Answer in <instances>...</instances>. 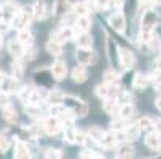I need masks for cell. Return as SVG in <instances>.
Listing matches in <instances>:
<instances>
[{"mask_svg": "<svg viewBox=\"0 0 161 159\" xmlns=\"http://www.w3.org/2000/svg\"><path fill=\"white\" fill-rule=\"evenodd\" d=\"M43 156H45V159H62V153L56 148H47Z\"/></svg>", "mask_w": 161, "mask_h": 159, "instance_id": "cell-41", "label": "cell"}, {"mask_svg": "<svg viewBox=\"0 0 161 159\" xmlns=\"http://www.w3.org/2000/svg\"><path fill=\"white\" fill-rule=\"evenodd\" d=\"M153 5H161V0H153Z\"/></svg>", "mask_w": 161, "mask_h": 159, "instance_id": "cell-58", "label": "cell"}, {"mask_svg": "<svg viewBox=\"0 0 161 159\" xmlns=\"http://www.w3.org/2000/svg\"><path fill=\"white\" fill-rule=\"evenodd\" d=\"M117 148H118L117 154H118L120 159H132L134 157V148H132V145H129V142L120 143Z\"/></svg>", "mask_w": 161, "mask_h": 159, "instance_id": "cell-24", "label": "cell"}, {"mask_svg": "<svg viewBox=\"0 0 161 159\" xmlns=\"http://www.w3.org/2000/svg\"><path fill=\"white\" fill-rule=\"evenodd\" d=\"M75 45L77 48H93L94 45V38L89 32H81V34H77L75 35Z\"/></svg>", "mask_w": 161, "mask_h": 159, "instance_id": "cell-19", "label": "cell"}, {"mask_svg": "<svg viewBox=\"0 0 161 159\" xmlns=\"http://www.w3.org/2000/svg\"><path fill=\"white\" fill-rule=\"evenodd\" d=\"M134 115H136V107H134V103H125V105H121V107H120L118 116H120V118H123L125 121L131 119Z\"/></svg>", "mask_w": 161, "mask_h": 159, "instance_id": "cell-30", "label": "cell"}, {"mask_svg": "<svg viewBox=\"0 0 161 159\" xmlns=\"http://www.w3.org/2000/svg\"><path fill=\"white\" fill-rule=\"evenodd\" d=\"M118 81H120V75H118V72L113 69H108V70H105L104 73H102V83L104 84H118Z\"/></svg>", "mask_w": 161, "mask_h": 159, "instance_id": "cell-26", "label": "cell"}, {"mask_svg": "<svg viewBox=\"0 0 161 159\" xmlns=\"http://www.w3.org/2000/svg\"><path fill=\"white\" fill-rule=\"evenodd\" d=\"M115 99H117L121 105H125V103H132V96L128 93V91H121V93L115 97Z\"/></svg>", "mask_w": 161, "mask_h": 159, "instance_id": "cell-44", "label": "cell"}, {"mask_svg": "<svg viewBox=\"0 0 161 159\" xmlns=\"http://www.w3.org/2000/svg\"><path fill=\"white\" fill-rule=\"evenodd\" d=\"M99 145L105 150H113L120 145V140H118V134L115 130H110V132H105V135L102 137V140L99 142Z\"/></svg>", "mask_w": 161, "mask_h": 159, "instance_id": "cell-13", "label": "cell"}, {"mask_svg": "<svg viewBox=\"0 0 161 159\" xmlns=\"http://www.w3.org/2000/svg\"><path fill=\"white\" fill-rule=\"evenodd\" d=\"M11 73L18 80L22 77V73H24V64H22L21 59H14L13 61V64H11Z\"/></svg>", "mask_w": 161, "mask_h": 159, "instance_id": "cell-34", "label": "cell"}, {"mask_svg": "<svg viewBox=\"0 0 161 159\" xmlns=\"http://www.w3.org/2000/svg\"><path fill=\"white\" fill-rule=\"evenodd\" d=\"M74 29L77 34H81V32H89L91 26H93V19L91 16H77L75 18V22H74Z\"/></svg>", "mask_w": 161, "mask_h": 159, "instance_id": "cell-18", "label": "cell"}, {"mask_svg": "<svg viewBox=\"0 0 161 159\" xmlns=\"http://www.w3.org/2000/svg\"><path fill=\"white\" fill-rule=\"evenodd\" d=\"M62 129V124L58 118L54 116H48V118H45L42 119V130L45 134H48V135H56L59 134V130Z\"/></svg>", "mask_w": 161, "mask_h": 159, "instance_id": "cell-8", "label": "cell"}, {"mask_svg": "<svg viewBox=\"0 0 161 159\" xmlns=\"http://www.w3.org/2000/svg\"><path fill=\"white\" fill-rule=\"evenodd\" d=\"M35 57H37V50L34 48V45H32V46H26L24 59H27V61H32V59H35Z\"/></svg>", "mask_w": 161, "mask_h": 159, "instance_id": "cell-46", "label": "cell"}, {"mask_svg": "<svg viewBox=\"0 0 161 159\" xmlns=\"http://www.w3.org/2000/svg\"><path fill=\"white\" fill-rule=\"evenodd\" d=\"M108 26L112 27L113 32H117V34H125L126 32V16L121 13V11H115L108 16Z\"/></svg>", "mask_w": 161, "mask_h": 159, "instance_id": "cell-5", "label": "cell"}, {"mask_svg": "<svg viewBox=\"0 0 161 159\" xmlns=\"http://www.w3.org/2000/svg\"><path fill=\"white\" fill-rule=\"evenodd\" d=\"M8 51L10 54L14 57V59H24V53H26V46L24 45H21L18 40H11L8 43Z\"/></svg>", "mask_w": 161, "mask_h": 159, "instance_id": "cell-21", "label": "cell"}, {"mask_svg": "<svg viewBox=\"0 0 161 159\" xmlns=\"http://www.w3.org/2000/svg\"><path fill=\"white\" fill-rule=\"evenodd\" d=\"M145 145L152 150V151H159L161 150V135L155 130L148 132L145 135Z\"/></svg>", "mask_w": 161, "mask_h": 159, "instance_id": "cell-20", "label": "cell"}, {"mask_svg": "<svg viewBox=\"0 0 161 159\" xmlns=\"http://www.w3.org/2000/svg\"><path fill=\"white\" fill-rule=\"evenodd\" d=\"M32 91H34V87H29V86H26V87H22L21 91H19V100L21 102H24V103H27L29 102V99H31V94H32Z\"/></svg>", "mask_w": 161, "mask_h": 159, "instance_id": "cell-42", "label": "cell"}, {"mask_svg": "<svg viewBox=\"0 0 161 159\" xmlns=\"http://www.w3.org/2000/svg\"><path fill=\"white\" fill-rule=\"evenodd\" d=\"M11 29V24H10V22L8 21H3V19H0V34H7L8 30Z\"/></svg>", "mask_w": 161, "mask_h": 159, "instance_id": "cell-50", "label": "cell"}, {"mask_svg": "<svg viewBox=\"0 0 161 159\" xmlns=\"http://www.w3.org/2000/svg\"><path fill=\"white\" fill-rule=\"evenodd\" d=\"M137 59L134 56V53L128 48H120V65L123 67L125 70H131L134 69Z\"/></svg>", "mask_w": 161, "mask_h": 159, "instance_id": "cell-11", "label": "cell"}, {"mask_svg": "<svg viewBox=\"0 0 161 159\" xmlns=\"http://www.w3.org/2000/svg\"><path fill=\"white\" fill-rule=\"evenodd\" d=\"M65 110H67V108L64 107V103H50L48 115H50V116H54V118H59Z\"/></svg>", "mask_w": 161, "mask_h": 159, "instance_id": "cell-36", "label": "cell"}, {"mask_svg": "<svg viewBox=\"0 0 161 159\" xmlns=\"http://www.w3.org/2000/svg\"><path fill=\"white\" fill-rule=\"evenodd\" d=\"M47 51L51 54V56H61L62 54V43H59V41H56L54 38H51V40H48V43H47Z\"/></svg>", "mask_w": 161, "mask_h": 159, "instance_id": "cell-31", "label": "cell"}, {"mask_svg": "<svg viewBox=\"0 0 161 159\" xmlns=\"http://www.w3.org/2000/svg\"><path fill=\"white\" fill-rule=\"evenodd\" d=\"M155 107H156V110H159V111H161V96H159V97H156V100H155Z\"/></svg>", "mask_w": 161, "mask_h": 159, "instance_id": "cell-55", "label": "cell"}, {"mask_svg": "<svg viewBox=\"0 0 161 159\" xmlns=\"http://www.w3.org/2000/svg\"><path fill=\"white\" fill-rule=\"evenodd\" d=\"M91 159H104V156L99 154V153H94V151H93V154H91Z\"/></svg>", "mask_w": 161, "mask_h": 159, "instance_id": "cell-56", "label": "cell"}, {"mask_svg": "<svg viewBox=\"0 0 161 159\" xmlns=\"http://www.w3.org/2000/svg\"><path fill=\"white\" fill-rule=\"evenodd\" d=\"M72 11L75 13V16H89V11H91V7L86 0H80L77 2L72 8Z\"/></svg>", "mask_w": 161, "mask_h": 159, "instance_id": "cell-29", "label": "cell"}, {"mask_svg": "<svg viewBox=\"0 0 161 159\" xmlns=\"http://www.w3.org/2000/svg\"><path fill=\"white\" fill-rule=\"evenodd\" d=\"M7 105H10L8 94H5V93H2V91H0V108H3V107H7Z\"/></svg>", "mask_w": 161, "mask_h": 159, "instance_id": "cell-51", "label": "cell"}, {"mask_svg": "<svg viewBox=\"0 0 161 159\" xmlns=\"http://www.w3.org/2000/svg\"><path fill=\"white\" fill-rule=\"evenodd\" d=\"M75 59H77V64L88 67V65H96L99 61V56L93 48H77Z\"/></svg>", "mask_w": 161, "mask_h": 159, "instance_id": "cell-2", "label": "cell"}, {"mask_svg": "<svg viewBox=\"0 0 161 159\" xmlns=\"http://www.w3.org/2000/svg\"><path fill=\"white\" fill-rule=\"evenodd\" d=\"M77 129L75 127H64V140L69 143H75Z\"/></svg>", "mask_w": 161, "mask_h": 159, "instance_id": "cell-40", "label": "cell"}, {"mask_svg": "<svg viewBox=\"0 0 161 159\" xmlns=\"http://www.w3.org/2000/svg\"><path fill=\"white\" fill-rule=\"evenodd\" d=\"M64 97H65V94L62 93V91H59V89H50L47 102L48 103H62L64 102Z\"/></svg>", "mask_w": 161, "mask_h": 159, "instance_id": "cell-32", "label": "cell"}, {"mask_svg": "<svg viewBox=\"0 0 161 159\" xmlns=\"http://www.w3.org/2000/svg\"><path fill=\"white\" fill-rule=\"evenodd\" d=\"M153 129H155V132H158L161 135V119H155L153 121Z\"/></svg>", "mask_w": 161, "mask_h": 159, "instance_id": "cell-53", "label": "cell"}, {"mask_svg": "<svg viewBox=\"0 0 161 159\" xmlns=\"http://www.w3.org/2000/svg\"><path fill=\"white\" fill-rule=\"evenodd\" d=\"M19 11V8H18V5L14 3V2H5V3H2V7H0V19H3V21H8L10 24H11V21H13V18L16 16V13Z\"/></svg>", "mask_w": 161, "mask_h": 159, "instance_id": "cell-12", "label": "cell"}, {"mask_svg": "<svg viewBox=\"0 0 161 159\" xmlns=\"http://www.w3.org/2000/svg\"><path fill=\"white\" fill-rule=\"evenodd\" d=\"M110 7H113L115 11H121V8L125 7V0H110Z\"/></svg>", "mask_w": 161, "mask_h": 159, "instance_id": "cell-49", "label": "cell"}, {"mask_svg": "<svg viewBox=\"0 0 161 159\" xmlns=\"http://www.w3.org/2000/svg\"><path fill=\"white\" fill-rule=\"evenodd\" d=\"M152 84V78H150V75H147V73H136L134 75V78H132V87L134 89H137V91H144V89H147L148 86Z\"/></svg>", "mask_w": 161, "mask_h": 159, "instance_id": "cell-16", "label": "cell"}, {"mask_svg": "<svg viewBox=\"0 0 161 159\" xmlns=\"http://www.w3.org/2000/svg\"><path fill=\"white\" fill-rule=\"evenodd\" d=\"M152 84H153L155 91L161 93V72H156V75H155L153 80H152Z\"/></svg>", "mask_w": 161, "mask_h": 159, "instance_id": "cell-47", "label": "cell"}, {"mask_svg": "<svg viewBox=\"0 0 161 159\" xmlns=\"http://www.w3.org/2000/svg\"><path fill=\"white\" fill-rule=\"evenodd\" d=\"M86 137H88L86 134H83L81 130H77V137H75V143H78V145H83V143H85V140H86Z\"/></svg>", "mask_w": 161, "mask_h": 159, "instance_id": "cell-52", "label": "cell"}, {"mask_svg": "<svg viewBox=\"0 0 161 159\" xmlns=\"http://www.w3.org/2000/svg\"><path fill=\"white\" fill-rule=\"evenodd\" d=\"M2 46H3V35L0 34V50H2Z\"/></svg>", "mask_w": 161, "mask_h": 159, "instance_id": "cell-57", "label": "cell"}, {"mask_svg": "<svg viewBox=\"0 0 161 159\" xmlns=\"http://www.w3.org/2000/svg\"><path fill=\"white\" fill-rule=\"evenodd\" d=\"M32 19H34V16H32V8H31V10H27V8L19 10V11L16 13V16L13 18V21H11V27L16 29V30L29 29V24L32 22Z\"/></svg>", "mask_w": 161, "mask_h": 159, "instance_id": "cell-3", "label": "cell"}, {"mask_svg": "<svg viewBox=\"0 0 161 159\" xmlns=\"http://www.w3.org/2000/svg\"><path fill=\"white\" fill-rule=\"evenodd\" d=\"M24 110H26V113H27L31 118H40V115H42L40 105H35V103H26Z\"/></svg>", "mask_w": 161, "mask_h": 159, "instance_id": "cell-37", "label": "cell"}, {"mask_svg": "<svg viewBox=\"0 0 161 159\" xmlns=\"http://www.w3.org/2000/svg\"><path fill=\"white\" fill-rule=\"evenodd\" d=\"M75 35H77V32H75V29H74L72 26H62V27H59V29L51 35V38H54L56 41H59V43L64 45V43H67V41L74 40Z\"/></svg>", "mask_w": 161, "mask_h": 159, "instance_id": "cell-7", "label": "cell"}, {"mask_svg": "<svg viewBox=\"0 0 161 159\" xmlns=\"http://www.w3.org/2000/svg\"><path fill=\"white\" fill-rule=\"evenodd\" d=\"M155 159H161V156H158V157H155Z\"/></svg>", "mask_w": 161, "mask_h": 159, "instance_id": "cell-60", "label": "cell"}, {"mask_svg": "<svg viewBox=\"0 0 161 159\" xmlns=\"http://www.w3.org/2000/svg\"><path fill=\"white\" fill-rule=\"evenodd\" d=\"M62 103L67 110H70L77 118H85L88 115V111H89L88 103L83 99L77 97V96H65Z\"/></svg>", "mask_w": 161, "mask_h": 159, "instance_id": "cell-1", "label": "cell"}, {"mask_svg": "<svg viewBox=\"0 0 161 159\" xmlns=\"http://www.w3.org/2000/svg\"><path fill=\"white\" fill-rule=\"evenodd\" d=\"M83 145H85V146H86L88 150H91V151H93V150H94V148H96V146H97L99 143H97L96 140H93V139H91L89 135H88V137H86V140H85V143H83Z\"/></svg>", "mask_w": 161, "mask_h": 159, "instance_id": "cell-48", "label": "cell"}, {"mask_svg": "<svg viewBox=\"0 0 161 159\" xmlns=\"http://www.w3.org/2000/svg\"><path fill=\"white\" fill-rule=\"evenodd\" d=\"M32 16L35 21H43L48 16V5L45 0H37L32 7Z\"/></svg>", "mask_w": 161, "mask_h": 159, "instance_id": "cell-14", "label": "cell"}, {"mask_svg": "<svg viewBox=\"0 0 161 159\" xmlns=\"http://www.w3.org/2000/svg\"><path fill=\"white\" fill-rule=\"evenodd\" d=\"M155 70L156 72H161V56L155 61Z\"/></svg>", "mask_w": 161, "mask_h": 159, "instance_id": "cell-54", "label": "cell"}, {"mask_svg": "<svg viewBox=\"0 0 161 159\" xmlns=\"http://www.w3.org/2000/svg\"><path fill=\"white\" fill-rule=\"evenodd\" d=\"M21 89H22V86H21L19 80L14 78V77H3L2 83H0V91L8 94V96L10 94H19Z\"/></svg>", "mask_w": 161, "mask_h": 159, "instance_id": "cell-6", "label": "cell"}, {"mask_svg": "<svg viewBox=\"0 0 161 159\" xmlns=\"http://www.w3.org/2000/svg\"><path fill=\"white\" fill-rule=\"evenodd\" d=\"M94 10H107L110 7V0H93Z\"/></svg>", "mask_w": 161, "mask_h": 159, "instance_id": "cell-45", "label": "cell"}, {"mask_svg": "<svg viewBox=\"0 0 161 159\" xmlns=\"http://www.w3.org/2000/svg\"><path fill=\"white\" fill-rule=\"evenodd\" d=\"M120 107H121V103L115 97H108V99L102 100V110L110 116H117V113L120 111Z\"/></svg>", "mask_w": 161, "mask_h": 159, "instance_id": "cell-17", "label": "cell"}, {"mask_svg": "<svg viewBox=\"0 0 161 159\" xmlns=\"http://www.w3.org/2000/svg\"><path fill=\"white\" fill-rule=\"evenodd\" d=\"M156 21H158V14H156L153 10L144 11L142 19H141V29H139V30L153 32V30H155V26H156Z\"/></svg>", "mask_w": 161, "mask_h": 159, "instance_id": "cell-10", "label": "cell"}, {"mask_svg": "<svg viewBox=\"0 0 161 159\" xmlns=\"http://www.w3.org/2000/svg\"><path fill=\"white\" fill-rule=\"evenodd\" d=\"M118 159H120V157H118Z\"/></svg>", "mask_w": 161, "mask_h": 159, "instance_id": "cell-61", "label": "cell"}, {"mask_svg": "<svg viewBox=\"0 0 161 159\" xmlns=\"http://www.w3.org/2000/svg\"><path fill=\"white\" fill-rule=\"evenodd\" d=\"M126 127V121L123 118H117V119H113L112 121V130H117V132H123Z\"/></svg>", "mask_w": 161, "mask_h": 159, "instance_id": "cell-43", "label": "cell"}, {"mask_svg": "<svg viewBox=\"0 0 161 159\" xmlns=\"http://www.w3.org/2000/svg\"><path fill=\"white\" fill-rule=\"evenodd\" d=\"M10 146H11V137H10L7 132L0 134V151L5 153V151H8Z\"/></svg>", "mask_w": 161, "mask_h": 159, "instance_id": "cell-38", "label": "cell"}, {"mask_svg": "<svg viewBox=\"0 0 161 159\" xmlns=\"http://www.w3.org/2000/svg\"><path fill=\"white\" fill-rule=\"evenodd\" d=\"M2 116H3V119H5L7 123H10V124H13V123L18 121V113H16V110H14V107H13L11 103L2 108Z\"/></svg>", "mask_w": 161, "mask_h": 159, "instance_id": "cell-28", "label": "cell"}, {"mask_svg": "<svg viewBox=\"0 0 161 159\" xmlns=\"http://www.w3.org/2000/svg\"><path fill=\"white\" fill-rule=\"evenodd\" d=\"M72 81L74 83H78V84H81V83H85L86 80H88V72H86V67L85 65H77L75 69L72 70Z\"/></svg>", "mask_w": 161, "mask_h": 159, "instance_id": "cell-23", "label": "cell"}, {"mask_svg": "<svg viewBox=\"0 0 161 159\" xmlns=\"http://www.w3.org/2000/svg\"><path fill=\"white\" fill-rule=\"evenodd\" d=\"M105 50H107V57H108V62L112 64V67L113 69L118 67L120 65V48H118L117 41L110 37H107L105 38Z\"/></svg>", "mask_w": 161, "mask_h": 159, "instance_id": "cell-4", "label": "cell"}, {"mask_svg": "<svg viewBox=\"0 0 161 159\" xmlns=\"http://www.w3.org/2000/svg\"><path fill=\"white\" fill-rule=\"evenodd\" d=\"M3 77H5V75H3L2 72H0V83H2V80H3Z\"/></svg>", "mask_w": 161, "mask_h": 159, "instance_id": "cell-59", "label": "cell"}, {"mask_svg": "<svg viewBox=\"0 0 161 159\" xmlns=\"http://www.w3.org/2000/svg\"><path fill=\"white\" fill-rule=\"evenodd\" d=\"M14 159H32L31 151H29V148H27L26 143L16 142V146H14Z\"/></svg>", "mask_w": 161, "mask_h": 159, "instance_id": "cell-27", "label": "cell"}, {"mask_svg": "<svg viewBox=\"0 0 161 159\" xmlns=\"http://www.w3.org/2000/svg\"><path fill=\"white\" fill-rule=\"evenodd\" d=\"M137 124H139V127L142 130H147V132H152L153 130V119L148 118V116H142L139 121H137Z\"/></svg>", "mask_w": 161, "mask_h": 159, "instance_id": "cell-39", "label": "cell"}, {"mask_svg": "<svg viewBox=\"0 0 161 159\" xmlns=\"http://www.w3.org/2000/svg\"><path fill=\"white\" fill-rule=\"evenodd\" d=\"M141 132H142V129L139 127V124H137V123L126 126L125 130H123V134H125V140H126V142H136L137 139H139Z\"/></svg>", "mask_w": 161, "mask_h": 159, "instance_id": "cell-22", "label": "cell"}, {"mask_svg": "<svg viewBox=\"0 0 161 159\" xmlns=\"http://www.w3.org/2000/svg\"><path fill=\"white\" fill-rule=\"evenodd\" d=\"M72 8H74V5L69 2V0H54V3H53V16L65 18L67 14L74 13Z\"/></svg>", "mask_w": 161, "mask_h": 159, "instance_id": "cell-9", "label": "cell"}, {"mask_svg": "<svg viewBox=\"0 0 161 159\" xmlns=\"http://www.w3.org/2000/svg\"><path fill=\"white\" fill-rule=\"evenodd\" d=\"M88 135H89L93 140H96V142L99 143V142L102 140V137L105 135V132H104V129H101L99 126H91V127L88 129Z\"/></svg>", "mask_w": 161, "mask_h": 159, "instance_id": "cell-35", "label": "cell"}, {"mask_svg": "<svg viewBox=\"0 0 161 159\" xmlns=\"http://www.w3.org/2000/svg\"><path fill=\"white\" fill-rule=\"evenodd\" d=\"M75 118H77V116L74 115L70 110H65L58 119L61 121V124H62L64 127H74V121H75Z\"/></svg>", "mask_w": 161, "mask_h": 159, "instance_id": "cell-33", "label": "cell"}, {"mask_svg": "<svg viewBox=\"0 0 161 159\" xmlns=\"http://www.w3.org/2000/svg\"><path fill=\"white\" fill-rule=\"evenodd\" d=\"M50 70H51V75L56 81H62L67 77V64L64 61H56V62H53Z\"/></svg>", "mask_w": 161, "mask_h": 159, "instance_id": "cell-15", "label": "cell"}, {"mask_svg": "<svg viewBox=\"0 0 161 159\" xmlns=\"http://www.w3.org/2000/svg\"><path fill=\"white\" fill-rule=\"evenodd\" d=\"M16 40L21 43V45H24V46H32L34 45V35L29 29H22V30H18V37Z\"/></svg>", "mask_w": 161, "mask_h": 159, "instance_id": "cell-25", "label": "cell"}]
</instances>
